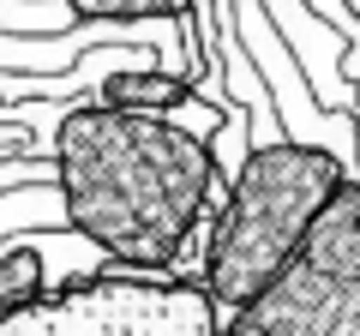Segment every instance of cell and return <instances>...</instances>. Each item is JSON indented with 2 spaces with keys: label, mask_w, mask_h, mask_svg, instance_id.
Instances as JSON below:
<instances>
[{
  "label": "cell",
  "mask_w": 360,
  "mask_h": 336,
  "mask_svg": "<svg viewBox=\"0 0 360 336\" xmlns=\"http://www.w3.org/2000/svg\"><path fill=\"white\" fill-rule=\"evenodd\" d=\"M222 198L217 144L156 108L72 103L54 127V210L115 271H174Z\"/></svg>",
  "instance_id": "6da1fadb"
},
{
  "label": "cell",
  "mask_w": 360,
  "mask_h": 336,
  "mask_svg": "<svg viewBox=\"0 0 360 336\" xmlns=\"http://www.w3.org/2000/svg\"><path fill=\"white\" fill-rule=\"evenodd\" d=\"M342 181H348V156L324 150V144L270 138L246 150L229 193L210 210V234H205L198 283L217 300V312L246 306L283 276V264L300 252V240L324 217V205L342 193Z\"/></svg>",
  "instance_id": "7a4b0ae2"
},
{
  "label": "cell",
  "mask_w": 360,
  "mask_h": 336,
  "mask_svg": "<svg viewBox=\"0 0 360 336\" xmlns=\"http://www.w3.org/2000/svg\"><path fill=\"white\" fill-rule=\"evenodd\" d=\"M0 336H222V312L198 276L90 271L0 306Z\"/></svg>",
  "instance_id": "3957f363"
},
{
  "label": "cell",
  "mask_w": 360,
  "mask_h": 336,
  "mask_svg": "<svg viewBox=\"0 0 360 336\" xmlns=\"http://www.w3.org/2000/svg\"><path fill=\"white\" fill-rule=\"evenodd\" d=\"M222 336H360V181L324 205L283 276L222 312Z\"/></svg>",
  "instance_id": "277c9868"
},
{
  "label": "cell",
  "mask_w": 360,
  "mask_h": 336,
  "mask_svg": "<svg viewBox=\"0 0 360 336\" xmlns=\"http://www.w3.org/2000/svg\"><path fill=\"white\" fill-rule=\"evenodd\" d=\"M66 25H174L198 6V0H60Z\"/></svg>",
  "instance_id": "5b68a950"
},
{
  "label": "cell",
  "mask_w": 360,
  "mask_h": 336,
  "mask_svg": "<svg viewBox=\"0 0 360 336\" xmlns=\"http://www.w3.org/2000/svg\"><path fill=\"white\" fill-rule=\"evenodd\" d=\"M103 103H127V108H180L193 103V84L186 78H168V72H150V66H139V72H115L103 84Z\"/></svg>",
  "instance_id": "8992f818"
}]
</instances>
